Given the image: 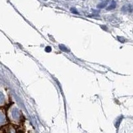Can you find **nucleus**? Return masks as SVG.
Masks as SVG:
<instances>
[{
	"label": "nucleus",
	"mask_w": 133,
	"mask_h": 133,
	"mask_svg": "<svg viewBox=\"0 0 133 133\" xmlns=\"http://www.w3.org/2000/svg\"><path fill=\"white\" fill-rule=\"evenodd\" d=\"M2 121H3V119H2V116H1V115H0V123L2 122Z\"/></svg>",
	"instance_id": "obj_7"
},
{
	"label": "nucleus",
	"mask_w": 133,
	"mask_h": 133,
	"mask_svg": "<svg viewBox=\"0 0 133 133\" xmlns=\"http://www.w3.org/2000/svg\"><path fill=\"white\" fill-rule=\"evenodd\" d=\"M71 11L73 13H75V14H79V12L77 11V10L74 8H71Z\"/></svg>",
	"instance_id": "obj_5"
},
{
	"label": "nucleus",
	"mask_w": 133,
	"mask_h": 133,
	"mask_svg": "<svg viewBox=\"0 0 133 133\" xmlns=\"http://www.w3.org/2000/svg\"><path fill=\"white\" fill-rule=\"evenodd\" d=\"M116 7V3L115 2V1H112L111 4L107 8V10H112V9H114Z\"/></svg>",
	"instance_id": "obj_3"
},
{
	"label": "nucleus",
	"mask_w": 133,
	"mask_h": 133,
	"mask_svg": "<svg viewBox=\"0 0 133 133\" xmlns=\"http://www.w3.org/2000/svg\"><path fill=\"white\" fill-rule=\"evenodd\" d=\"M108 2H109V1L108 0H105V1H102L101 3H100L97 5V8H99V9H103L107 5H108Z\"/></svg>",
	"instance_id": "obj_2"
},
{
	"label": "nucleus",
	"mask_w": 133,
	"mask_h": 133,
	"mask_svg": "<svg viewBox=\"0 0 133 133\" xmlns=\"http://www.w3.org/2000/svg\"><path fill=\"white\" fill-rule=\"evenodd\" d=\"M1 100V96H0V101Z\"/></svg>",
	"instance_id": "obj_8"
},
{
	"label": "nucleus",
	"mask_w": 133,
	"mask_h": 133,
	"mask_svg": "<svg viewBox=\"0 0 133 133\" xmlns=\"http://www.w3.org/2000/svg\"><path fill=\"white\" fill-rule=\"evenodd\" d=\"M59 48L61 51L65 52H69V50H68V49H66L65 46H64L63 45H59Z\"/></svg>",
	"instance_id": "obj_4"
},
{
	"label": "nucleus",
	"mask_w": 133,
	"mask_h": 133,
	"mask_svg": "<svg viewBox=\"0 0 133 133\" xmlns=\"http://www.w3.org/2000/svg\"><path fill=\"white\" fill-rule=\"evenodd\" d=\"M45 51L47 52H50L51 51V48L50 47H47L45 48Z\"/></svg>",
	"instance_id": "obj_6"
},
{
	"label": "nucleus",
	"mask_w": 133,
	"mask_h": 133,
	"mask_svg": "<svg viewBox=\"0 0 133 133\" xmlns=\"http://www.w3.org/2000/svg\"><path fill=\"white\" fill-rule=\"evenodd\" d=\"M121 10L124 12H129V13H131L133 11V6L132 5H124L123 7L121 9Z\"/></svg>",
	"instance_id": "obj_1"
},
{
	"label": "nucleus",
	"mask_w": 133,
	"mask_h": 133,
	"mask_svg": "<svg viewBox=\"0 0 133 133\" xmlns=\"http://www.w3.org/2000/svg\"><path fill=\"white\" fill-rule=\"evenodd\" d=\"M44 1H47V0H44Z\"/></svg>",
	"instance_id": "obj_9"
}]
</instances>
